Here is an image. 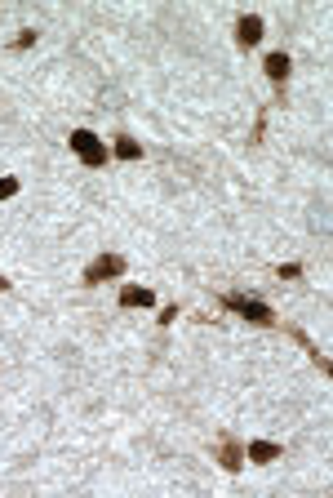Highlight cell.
<instances>
[{
    "instance_id": "9c48e42d",
    "label": "cell",
    "mask_w": 333,
    "mask_h": 498,
    "mask_svg": "<svg viewBox=\"0 0 333 498\" xmlns=\"http://www.w3.org/2000/svg\"><path fill=\"white\" fill-rule=\"evenodd\" d=\"M111 152H116L120 161H138V156H142V143H133V138H125V134H120L116 143H111Z\"/></svg>"
},
{
    "instance_id": "ba28073f",
    "label": "cell",
    "mask_w": 333,
    "mask_h": 498,
    "mask_svg": "<svg viewBox=\"0 0 333 498\" xmlns=\"http://www.w3.org/2000/svg\"><path fill=\"white\" fill-rule=\"evenodd\" d=\"M218 458H222V467H227V472H240V463H244V449L236 445V440H227V445H222V454H218Z\"/></svg>"
},
{
    "instance_id": "8fae6325",
    "label": "cell",
    "mask_w": 333,
    "mask_h": 498,
    "mask_svg": "<svg viewBox=\"0 0 333 498\" xmlns=\"http://www.w3.org/2000/svg\"><path fill=\"white\" fill-rule=\"evenodd\" d=\"M18 187H23L18 178H0V201H9V196H18Z\"/></svg>"
},
{
    "instance_id": "30bf717a",
    "label": "cell",
    "mask_w": 333,
    "mask_h": 498,
    "mask_svg": "<svg viewBox=\"0 0 333 498\" xmlns=\"http://www.w3.org/2000/svg\"><path fill=\"white\" fill-rule=\"evenodd\" d=\"M275 276H280V280H298L302 267H298V262H280V267H275Z\"/></svg>"
},
{
    "instance_id": "277c9868",
    "label": "cell",
    "mask_w": 333,
    "mask_h": 498,
    "mask_svg": "<svg viewBox=\"0 0 333 498\" xmlns=\"http://www.w3.org/2000/svg\"><path fill=\"white\" fill-rule=\"evenodd\" d=\"M236 36H240V45H258L262 41V18L258 14H244L240 23H236Z\"/></svg>"
},
{
    "instance_id": "6da1fadb",
    "label": "cell",
    "mask_w": 333,
    "mask_h": 498,
    "mask_svg": "<svg viewBox=\"0 0 333 498\" xmlns=\"http://www.w3.org/2000/svg\"><path fill=\"white\" fill-rule=\"evenodd\" d=\"M71 152L80 156L89 169H98V165H107V143H102L93 129H71Z\"/></svg>"
},
{
    "instance_id": "52a82bcc",
    "label": "cell",
    "mask_w": 333,
    "mask_h": 498,
    "mask_svg": "<svg viewBox=\"0 0 333 498\" xmlns=\"http://www.w3.org/2000/svg\"><path fill=\"white\" fill-rule=\"evenodd\" d=\"M280 458V445L275 440H253L249 445V463H275Z\"/></svg>"
},
{
    "instance_id": "4fadbf2b",
    "label": "cell",
    "mask_w": 333,
    "mask_h": 498,
    "mask_svg": "<svg viewBox=\"0 0 333 498\" xmlns=\"http://www.w3.org/2000/svg\"><path fill=\"white\" fill-rule=\"evenodd\" d=\"M5 289H9V280H5V276H0V294H5Z\"/></svg>"
},
{
    "instance_id": "3957f363",
    "label": "cell",
    "mask_w": 333,
    "mask_h": 498,
    "mask_svg": "<svg viewBox=\"0 0 333 498\" xmlns=\"http://www.w3.org/2000/svg\"><path fill=\"white\" fill-rule=\"evenodd\" d=\"M125 267H129V262L120 258V253H98V258L84 267V285H102V280H116V276H125Z\"/></svg>"
},
{
    "instance_id": "5b68a950",
    "label": "cell",
    "mask_w": 333,
    "mask_h": 498,
    "mask_svg": "<svg viewBox=\"0 0 333 498\" xmlns=\"http://www.w3.org/2000/svg\"><path fill=\"white\" fill-rule=\"evenodd\" d=\"M151 303H156V294H151V289H142V285L120 289V307H151Z\"/></svg>"
},
{
    "instance_id": "8992f818",
    "label": "cell",
    "mask_w": 333,
    "mask_h": 498,
    "mask_svg": "<svg viewBox=\"0 0 333 498\" xmlns=\"http://www.w3.org/2000/svg\"><path fill=\"white\" fill-rule=\"evenodd\" d=\"M262 67H266V76H271L275 84H284L289 80V54H266Z\"/></svg>"
},
{
    "instance_id": "7a4b0ae2",
    "label": "cell",
    "mask_w": 333,
    "mask_h": 498,
    "mask_svg": "<svg viewBox=\"0 0 333 498\" xmlns=\"http://www.w3.org/2000/svg\"><path fill=\"white\" fill-rule=\"evenodd\" d=\"M222 307L236 312V316H244V321H253V325H275V312L266 303H258V298H249V294H227Z\"/></svg>"
},
{
    "instance_id": "7c38bea8",
    "label": "cell",
    "mask_w": 333,
    "mask_h": 498,
    "mask_svg": "<svg viewBox=\"0 0 333 498\" xmlns=\"http://www.w3.org/2000/svg\"><path fill=\"white\" fill-rule=\"evenodd\" d=\"M32 45H36V32H32V27H27V32H18V36H14V49H32Z\"/></svg>"
}]
</instances>
